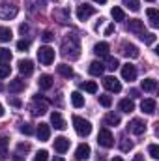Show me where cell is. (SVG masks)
Segmentation results:
<instances>
[{
	"label": "cell",
	"mask_w": 159,
	"mask_h": 161,
	"mask_svg": "<svg viewBox=\"0 0 159 161\" xmlns=\"http://www.w3.org/2000/svg\"><path fill=\"white\" fill-rule=\"evenodd\" d=\"M13 161H25V158H23V154L15 152V154H13Z\"/></svg>",
	"instance_id": "obj_49"
},
{
	"label": "cell",
	"mask_w": 159,
	"mask_h": 161,
	"mask_svg": "<svg viewBox=\"0 0 159 161\" xmlns=\"http://www.w3.org/2000/svg\"><path fill=\"white\" fill-rule=\"evenodd\" d=\"M62 56L69 60H77L80 56V43L75 34H68V38L62 43Z\"/></svg>",
	"instance_id": "obj_1"
},
{
	"label": "cell",
	"mask_w": 159,
	"mask_h": 161,
	"mask_svg": "<svg viewBox=\"0 0 159 161\" xmlns=\"http://www.w3.org/2000/svg\"><path fill=\"white\" fill-rule=\"evenodd\" d=\"M97 142L103 146V148H112L114 146V137L109 129H99V135H97Z\"/></svg>",
	"instance_id": "obj_4"
},
{
	"label": "cell",
	"mask_w": 159,
	"mask_h": 161,
	"mask_svg": "<svg viewBox=\"0 0 159 161\" xmlns=\"http://www.w3.org/2000/svg\"><path fill=\"white\" fill-rule=\"evenodd\" d=\"M122 2H123V6L129 8L131 11H139V9H140V2H139V0H122Z\"/></svg>",
	"instance_id": "obj_34"
},
{
	"label": "cell",
	"mask_w": 159,
	"mask_h": 161,
	"mask_svg": "<svg viewBox=\"0 0 159 161\" xmlns=\"http://www.w3.org/2000/svg\"><path fill=\"white\" fill-rule=\"evenodd\" d=\"M32 71H34L32 60H21V62H19V73H21V75L28 77V75H32Z\"/></svg>",
	"instance_id": "obj_16"
},
{
	"label": "cell",
	"mask_w": 159,
	"mask_h": 161,
	"mask_svg": "<svg viewBox=\"0 0 159 161\" xmlns=\"http://www.w3.org/2000/svg\"><path fill=\"white\" fill-rule=\"evenodd\" d=\"M120 146H122V150H123V152H127V150H131V148H133V142H131V141H127V139H122V144H120Z\"/></svg>",
	"instance_id": "obj_44"
},
{
	"label": "cell",
	"mask_w": 159,
	"mask_h": 161,
	"mask_svg": "<svg viewBox=\"0 0 159 161\" xmlns=\"http://www.w3.org/2000/svg\"><path fill=\"white\" fill-rule=\"evenodd\" d=\"M28 47H30V43H28L26 40L17 41V51H23V53H25V51H28Z\"/></svg>",
	"instance_id": "obj_42"
},
{
	"label": "cell",
	"mask_w": 159,
	"mask_h": 161,
	"mask_svg": "<svg viewBox=\"0 0 159 161\" xmlns=\"http://www.w3.org/2000/svg\"><path fill=\"white\" fill-rule=\"evenodd\" d=\"M49 159V154H47V150H40L36 156H34V161H47Z\"/></svg>",
	"instance_id": "obj_40"
},
{
	"label": "cell",
	"mask_w": 159,
	"mask_h": 161,
	"mask_svg": "<svg viewBox=\"0 0 159 161\" xmlns=\"http://www.w3.org/2000/svg\"><path fill=\"white\" fill-rule=\"evenodd\" d=\"M94 54H97V56H107V54H109V43H105V41L96 43V47H94Z\"/></svg>",
	"instance_id": "obj_24"
},
{
	"label": "cell",
	"mask_w": 159,
	"mask_h": 161,
	"mask_svg": "<svg viewBox=\"0 0 159 161\" xmlns=\"http://www.w3.org/2000/svg\"><path fill=\"white\" fill-rule=\"evenodd\" d=\"M99 103H101L103 107H111V105H112V97H111V96H99Z\"/></svg>",
	"instance_id": "obj_39"
},
{
	"label": "cell",
	"mask_w": 159,
	"mask_h": 161,
	"mask_svg": "<svg viewBox=\"0 0 159 161\" xmlns=\"http://www.w3.org/2000/svg\"><path fill=\"white\" fill-rule=\"evenodd\" d=\"M4 116V107H2V103H0V118Z\"/></svg>",
	"instance_id": "obj_53"
},
{
	"label": "cell",
	"mask_w": 159,
	"mask_h": 161,
	"mask_svg": "<svg viewBox=\"0 0 159 161\" xmlns=\"http://www.w3.org/2000/svg\"><path fill=\"white\" fill-rule=\"evenodd\" d=\"M28 150H30V146H28V144H19V146H17V152H19V154L28 152Z\"/></svg>",
	"instance_id": "obj_47"
},
{
	"label": "cell",
	"mask_w": 159,
	"mask_h": 161,
	"mask_svg": "<svg viewBox=\"0 0 159 161\" xmlns=\"http://www.w3.org/2000/svg\"><path fill=\"white\" fill-rule=\"evenodd\" d=\"M11 36H13V34H11V30H9L8 26H0V41L6 43V41L11 40Z\"/></svg>",
	"instance_id": "obj_33"
},
{
	"label": "cell",
	"mask_w": 159,
	"mask_h": 161,
	"mask_svg": "<svg viewBox=\"0 0 159 161\" xmlns=\"http://www.w3.org/2000/svg\"><path fill=\"white\" fill-rule=\"evenodd\" d=\"M94 2H97V4H105L107 0H94Z\"/></svg>",
	"instance_id": "obj_54"
},
{
	"label": "cell",
	"mask_w": 159,
	"mask_h": 161,
	"mask_svg": "<svg viewBox=\"0 0 159 161\" xmlns=\"http://www.w3.org/2000/svg\"><path fill=\"white\" fill-rule=\"evenodd\" d=\"M139 36H140V40L144 41L146 45H154L156 43V34H152V32H142Z\"/></svg>",
	"instance_id": "obj_32"
},
{
	"label": "cell",
	"mask_w": 159,
	"mask_h": 161,
	"mask_svg": "<svg viewBox=\"0 0 159 161\" xmlns=\"http://www.w3.org/2000/svg\"><path fill=\"white\" fill-rule=\"evenodd\" d=\"M11 60V51L6 47H0V64H9Z\"/></svg>",
	"instance_id": "obj_30"
},
{
	"label": "cell",
	"mask_w": 159,
	"mask_h": 161,
	"mask_svg": "<svg viewBox=\"0 0 159 161\" xmlns=\"http://www.w3.org/2000/svg\"><path fill=\"white\" fill-rule=\"evenodd\" d=\"M51 124H52L56 129H66V122H64V118H62L60 113H52V114H51Z\"/></svg>",
	"instance_id": "obj_21"
},
{
	"label": "cell",
	"mask_w": 159,
	"mask_h": 161,
	"mask_svg": "<svg viewBox=\"0 0 159 161\" xmlns=\"http://www.w3.org/2000/svg\"><path fill=\"white\" fill-rule=\"evenodd\" d=\"M90 152H92V150H90V146H88L86 142H82V144H79V146H77L75 158H77L79 161H84V159H88V158H90Z\"/></svg>",
	"instance_id": "obj_14"
},
{
	"label": "cell",
	"mask_w": 159,
	"mask_h": 161,
	"mask_svg": "<svg viewBox=\"0 0 159 161\" xmlns=\"http://www.w3.org/2000/svg\"><path fill=\"white\" fill-rule=\"evenodd\" d=\"M127 30L129 32H135V34H142L144 32V23L140 19H131L127 23Z\"/></svg>",
	"instance_id": "obj_15"
},
{
	"label": "cell",
	"mask_w": 159,
	"mask_h": 161,
	"mask_svg": "<svg viewBox=\"0 0 159 161\" xmlns=\"http://www.w3.org/2000/svg\"><path fill=\"white\" fill-rule=\"evenodd\" d=\"M19 30H21V34H26V32H28V25H21Z\"/></svg>",
	"instance_id": "obj_50"
},
{
	"label": "cell",
	"mask_w": 159,
	"mask_h": 161,
	"mask_svg": "<svg viewBox=\"0 0 159 161\" xmlns=\"http://www.w3.org/2000/svg\"><path fill=\"white\" fill-rule=\"evenodd\" d=\"M107 68H109L111 71H114L116 68H120L118 58H114V56H109V58H107Z\"/></svg>",
	"instance_id": "obj_36"
},
{
	"label": "cell",
	"mask_w": 159,
	"mask_h": 161,
	"mask_svg": "<svg viewBox=\"0 0 159 161\" xmlns=\"http://www.w3.org/2000/svg\"><path fill=\"white\" fill-rule=\"evenodd\" d=\"M127 127H129V131L135 133V135H142V133L146 131V124H144L142 120H139V118L131 120L129 124H127Z\"/></svg>",
	"instance_id": "obj_9"
},
{
	"label": "cell",
	"mask_w": 159,
	"mask_h": 161,
	"mask_svg": "<svg viewBox=\"0 0 159 161\" xmlns=\"http://www.w3.org/2000/svg\"><path fill=\"white\" fill-rule=\"evenodd\" d=\"M56 71H58L62 77H66V79H71V77H73V69H71V66H68V64H60V66L56 68Z\"/></svg>",
	"instance_id": "obj_26"
},
{
	"label": "cell",
	"mask_w": 159,
	"mask_h": 161,
	"mask_svg": "<svg viewBox=\"0 0 159 161\" xmlns=\"http://www.w3.org/2000/svg\"><path fill=\"white\" fill-rule=\"evenodd\" d=\"M73 127H75L77 135H80V137H88L92 133V124L84 118H80V116H73Z\"/></svg>",
	"instance_id": "obj_3"
},
{
	"label": "cell",
	"mask_w": 159,
	"mask_h": 161,
	"mask_svg": "<svg viewBox=\"0 0 159 161\" xmlns=\"http://www.w3.org/2000/svg\"><path fill=\"white\" fill-rule=\"evenodd\" d=\"M9 105H13V107H23V101L17 99V97H9Z\"/></svg>",
	"instance_id": "obj_46"
},
{
	"label": "cell",
	"mask_w": 159,
	"mask_h": 161,
	"mask_svg": "<svg viewBox=\"0 0 159 161\" xmlns=\"http://www.w3.org/2000/svg\"><path fill=\"white\" fill-rule=\"evenodd\" d=\"M96 13V9H94V6H88V4H80L79 8H77V19L79 21H86L88 17H92Z\"/></svg>",
	"instance_id": "obj_6"
},
{
	"label": "cell",
	"mask_w": 159,
	"mask_h": 161,
	"mask_svg": "<svg viewBox=\"0 0 159 161\" xmlns=\"http://www.w3.org/2000/svg\"><path fill=\"white\" fill-rule=\"evenodd\" d=\"M112 32H114V23H112V25H109V26L105 28V36H111Z\"/></svg>",
	"instance_id": "obj_48"
},
{
	"label": "cell",
	"mask_w": 159,
	"mask_h": 161,
	"mask_svg": "<svg viewBox=\"0 0 159 161\" xmlns=\"http://www.w3.org/2000/svg\"><path fill=\"white\" fill-rule=\"evenodd\" d=\"M156 107H157L156 99H144V101L140 103V109H142V113H146V114H154V113H156Z\"/></svg>",
	"instance_id": "obj_18"
},
{
	"label": "cell",
	"mask_w": 159,
	"mask_h": 161,
	"mask_svg": "<svg viewBox=\"0 0 159 161\" xmlns=\"http://www.w3.org/2000/svg\"><path fill=\"white\" fill-rule=\"evenodd\" d=\"M103 86L109 90V92H114V94H118L120 90H122V84H120V80L116 77H105L103 79Z\"/></svg>",
	"instance_id": "obj_8"
},
{
	"label": "cell",
	"mask_w": 159,
	"mask_h": 161,
	"mask_svg": "<svg viewBox=\"0 0 159 161\" xmlns=\"http://www.w3.org/2000/svg\"><path fill=\"white\" fill-rule=\"evenodd\" d=\"M52 161H64V159H62V158H54Z\"/></svg>",
	"instance_id": "obj_56"
},
{
	"label": "cell",
	"mask_w": 159,
	"mask_h": 161,
	"mask_svg": "<svg viewBox=\"0 0 159 161\" xmlns=\"http://www.w3.org/2000/svg\"><path fill=\"white\" fill-rule=\"evenodd\" d=\"M38 60H40V64H43V66H51L54 62V49L49 47V45L40 47L38 49Z\"/></svg>",
	"instance_id": "obj_2"
},
{
	"label": "cell",
	"mask_w": 159,
	"mask_h": 161,
	"mask_svg": "<svg viewBox=\"0 0 159 161\" xmlns=\"http://www.w3.org/2000/svg\"><path fill=\"white\" fill-rule=\"evenodd\" d=\"M148 2H156V0H148Z\"/></svg>",
	"instance_id": "obj_57"
},
{
	"label": "cell",
	"mask_w": 159,
	"mask_h": 161,
	"mask_svg": "<svg viewBox=\"0 0 159 161\" xmlns=\"http://www.w3.org/2000/svg\"><path fill=\"white\" fill-rule=\"evenodd\" d=\"M47 111H49V103H47L45 99H41V97H34V101H32V114L41 116V114H45Z\"/></svg>",
	"instance_id": "obj_5"
},
{
	"label": "cell",
	"mask_w": 159,
	"mask_h": 161,
	"mask_svg": "<svg viewBox=\"0 0 159 161\" xmlns=\"http://www.w3.org/2000/svg\"><path fill=\"white\" fill-rule=\"evenodd\" d=\"M36 135H38V139H40L41 142L49 141V137H51V127H49V124H40L38 129H36Z\"/></svg>",
	"instance_id": "obj_13"
},
{
	"label": "cell",
	"mask_w": 159,
	"mask_h": 161,
	"mask_svg": "<svg viewBox=\"0 0 159 161\" xmlns=\"http://www.w3.org/2000/svg\"><path fill=\"white\" fill-rule=\"evenodd\" d=\"M129 94H131V97H139V90H135V88H131Z\"/></svg>",
	"instance_id": "obj_51"
},
{
	"label": "cell",
	"mask_w": 159,
	"mask_h": 161,
	"mask_svg": "<svg viewBox=\"0 0 159 161\" xmlns=\"http://www.w3.org/2000/svg\"><path fill=\"white\" fill-rule=\"evenodd\" d=\"M111 15H112V19H114V21H123V19H125V15H123V9H122V8H112V9H111Z\"/></svg>",
	"instance_id": "obj_35"
},
{
	"label": "cell",
	"mask_w": 159,
	"mask_h": 161,
	"mask_svg": "<svg viewBox=\"0 0 159 161\" xmlns=\"http://www.w3.org/2000/svg\"><path fill=\"white\" fill-rule=\"evenodd\" d=\"M8 90H9L11 94H19V92H23V90H25V80H23V79L9 80V86H8Z\"/></svg>",
	"instance_id": "obj_19"
},
{
	"label": "cell",
	"mask_w": 159,
	"mask_h": 161,
	"mask_svg": "<svg viewBox=\"0 0 159 161\" xmlns=\"http://www.w3.org/2000/svg\"><path fill=\"white\" fill-rule=\"evenodd\" d=\"M105 124H107V125H118L120 124V116L118 114H114V113H109V114H107V116H105Z\"/></svg>",
	"instance_id": "obj_31"
},
{
	"label": "cell",
	"mask_w": 159,
	"mask_h": 161,
	"mask_svg": "<svg viewBox=\"0 0 159 161\" xmlns=\"http://www.w3.org/2000/svg\"><path fill=\"white\" fill-rule=\"evenodd\" d=\"M122 53L127 56V58H139V47L137 45H133V43H123L122 45Z\"/></svg>",
	"instance_id": "obj_11"
},
{
	"label": "cell",
	"mask_w": 159,
	"mask_h": 161,
	"mask_svg": "<svg viewBox=\"0 0 159 161\" xmlns=\"http://www.w3.org/2000/svg\"><path fill=\"white\" fill-rule=\"evenodd\" d=\"M88 71H90V75H94V77H99V75H103V71H105V66L101 64V62H92L90 64V68H88Z\"/></svg>",
	"instance_id": "obj_20"
},
{
	"label": "cell",
	"mask_w": 159,
	"mask_h": 161,
	"mask_svg": "<svg viewBox=\"0 0 159 161\" xmlns=\"http://www.w3.org/2000/svg\"><path fill=\"white\" fill-rule=\"evenodd\" d=\"M21 133H25V135H32V133H34V127H32L30 124H23V125H21Z\"/></svg>",
	"instance_id": "obj_43"
},
{
	"label": "cell",
	"mask_w": 159,
	"mask_h": 161,
	"mask_svg": "<svg viewBox=\"0 0 159 161\" xmlns=\"http://www.w3.org/2000/svg\"><path fill=\"white\" fill-rule=\"evenodd\" d=\"M54 150H56L58 154H66V152L69 150V139H66V137H56V139H54Z\"/></svg>",
	"instance_id": "obj_10"
},
{
	"label": "cell",
	"mask_w": 159,
	"mask_h": 161,
	"mask_svg": "<svg viewBox=\"0 0 159 161\" xmlns=\"http://www.w3.org/2000/svg\"><path fill=\"white\" fill-rule=\"evenodd\" d=\"M118 109L122 113H133V111H135V103H133L131 99H122L118 103Z\"/></svg>",
	"instance_id": "obj_25"
},
{
	"label": "cell",
	"mask_w": 159,
	"mask_h": 161,
	"mask_svg": "<svg viewBox=\"0 0 159 161\" xmlns=\"http://www.w3.org/2000/svg\"><path fill=\"white\" fill-rule=\"evenodd\" d=\"M148 152H150V156H152L154 159H159V146H157V144H150Z\"/></svg>",
	"instance_id": "obj_41"
},
{
	"label": "cell",
	"mask_w": 159,
	"mask_h": 161,
	"mask_svg": "<svg viewBox=\"0 0 159 161\" xmlns=\"http://www.w3.org/2000/svg\"><path fill=\"white\" fill-rule=\"evenodd\" d=\"M52 17L60 23V25H66L69 21V9H54L52 11Z\"/></svg>",
	"instance_id": "obj_17"
},
{
	"label": "cell",
	"mask_w": 159,
	"mask_h": 161,
	"mask_svg": "<svg viewBox=\"0 0 159 161\" xmlns=\"http://www.w3.org/2000/svg\"><path fill=\"white\" fill-rule=\"evenodd\" d=\"M140 86H142L144 92H156V88H157V80L156 79H144L142 82H140Z\"/></svg>",
	"instance_id": "obj_27"
},
{
	"label": "cell",
	"mask_w": 159,
	"mask_h": 161,
	"mask_svg": "<svg viewBox=\"0 0 159 161\" xmlns=\"http://www.w3.org/2000/svg\"><path fill=\"white\" fill-rule=\"evenodd\" d=\"M71 103H73L75 109L84 107V96H82L80 92H73V94H71Z\"/></svg>",
	"instance_id": "obj_28"
},
{
	"label": "cell",
	"mask_w": 159,
	"mask_h": 161,
	"mask_svg": "<svg viewBox=\"0 0 159 161\" xmlns=\"http://www.w3.org/2000/svg\"><path fill=\"white\" fill-rule=\"evenodd\" d=\"M52 38H54V36H52V32H51V30H45V32H43V36H41V40L45 41V43L52 41Z\"/></svg>",
	"instance_id": "obj_45"
},
{
	"label": "cell",
	"mask_w": 159,
	"mask_h": 161,
	"mask_svg": "<svg viewBox=\"0 0 159 161\" xmlns=\"http://www.w3.org/2000/svg\"><path fill=\"white\" fill-rule=\"evenodd\" d=\"M17 15V8L13 4H2L0 6V19H13Z\"/></svg>",
	"instance_id": "obj_7"
},
{
	"label": "cell",
	"mask_w": 159,
	"mask_h": 161,
	"mask_svg": "<svg viewBox=\"0 0 159 161\" xmlns=\"http://www.w3.org/2000/svg\"><path fill=\"white\" fill-rule=\"evenodd\" d=\"M38 84H40L41 90H49L52 86V77L47 75V73H43V75H40V79H38Z\"/></svg>",
	"instance_id": "obj_23"
},
{
	"label": "cell",
	"mask_w": 159,
	"mask_h": 161,
	"mask_svg": "<svg viewBox=\"0 0 159 161\" xmlns=\"http://www.w3.org/2000/svg\"><path fill=\"white\" fill-rule=\"evenodd\" d=\"M122 77H123V80H129V82L137 79V69H135V66H131V64L122 66Z\"/></svg>",
	"instance_id": "obj_12"
},
{
	"label": "cell",
	"mask_w": 159,
	"mask_h": 161,
	"mask_svg": "<svg viewBox=\"0 0 159 161\" xmlns=\"http://www.w3.org/2000/svg\"><path fill=\"white\" fill-rule=\"evenodd\" d=\"M82 86H84V90H86L88 94H96V92H97V84H96L94 80H88V82L82 84Z\"/></svg>",
	"instance_id": "obj_37"
},
{
	"label": "cell",
	"mask_w": 159,
	"mask_h": 161,
	"mask_svg": "<svg viewBox=\"0 0 159 161\" xmlns=\"http://www.w3.org/2000/svg\"><path fill=\"white\" fill-rule=\"evenodd\" d=\"M8 144H9V139L6 135H0V158L8 156Z\"/></svg>",
	"instance_id": "obj_29"
},
{
	"label": "cell",
	"mask_w": 159,
	"mask_h": 161,
	"mask_svg": "<svg viewBox=\"0 0 159 161\" xmlns=\"http://www.w3.org/2000/svg\"><path fill=\"white\" fill-rule=\"evenodd\" d=\"M112 161H123L122 158H112Z\"/></svg>",
	"instance_id": "obj_55"
},
{
	"label": "cell",
	"mask_w": 159,
	"mask_h": 161,
	"mask_svg": "<svg viewBox=\"0 0 159 161\" xmlns=\"http://www.w3.org/2000/svg\"><path fill=\"white\" fill-rule=\"evenodd\" d=\"M9 71H11V68H9L8 64H0V79L9 77Z\"/></svg>",
	"instance_id": "obj_38"
},
{
	"label": "cell",
	"mask_w": 159,
	"mask_h": 161,
	"mask_svg": "<svg viewBox=\"0 0 159 161\" xmlns=\"http://www.w3.org/2000/svg\"><path fill=\"white\" fill-rule=\"evenodd\" d=\"M146 15H148V19H150V25L156 28L159 26V11L156 8H150V9H146Z\"/></svg>",
	"instance_id": "obj_22"
},
{
	"label": "cell",
	"mask_w": 159,
	"mask_h": 161,
	"mask_svg": "<svg viewBox=\"0 0 159 161\" xmlns=\"http://www.w3.org/2000/svg\"><path fill=\"white\" fill-rule=\"evenodd\" d=\"M133 161H144V158H142V154H137V156L133 158Z\"/></svg>",
	"instance_id": "obj_52"
}]
</instances>
